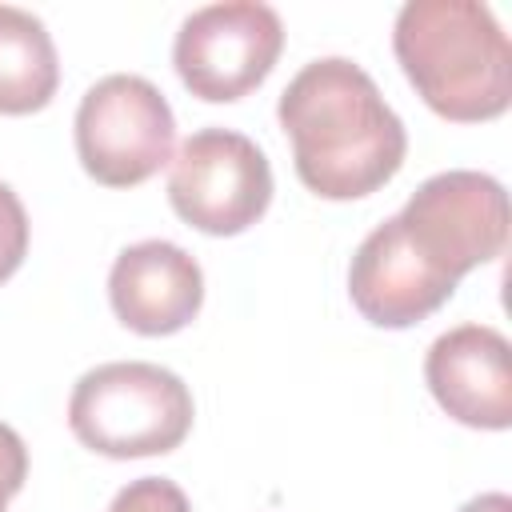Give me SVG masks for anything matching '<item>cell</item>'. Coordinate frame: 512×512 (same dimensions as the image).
I'll return each mask as SVG.
<instances>
[{
    "instance_id": "obj_7",
    "label": "cell",
    "mask_w": 512,
    "mask_h": 512,
    "mask_svg": "<svg viewBox=\"0 0 512 512\" xmlns=\"http://www.w3.org/2000/svg\"><path fill=\"white\" fill-rule=\"evenodd\" d=\"M412 248L456 284L508 244V192L496 176L448 168L428 176L396 212Z\"/></svg>"
},
{
    "instance_id": "obj_12",
    "label": "cell",
    "mask_w": 512,
    "mask_h": 512,
    "mask_svg": "<svg viewBox=\"0 0 512 512\" xmlns=\"http://www.w3.org/2000/svg\"><path fill=\"white\" fill-rule=\"evenodd\" d=\"M108 512H192V504H188V496H184V488L176 480H168V476H140V480L124 484L112 496Z\"/></svg>"
},
{
    "instance_id": "obj_11",
    "label": "cell",
    "mask_w": 512,
    "mask_h": 512,
    "mask_svg": "<svg viewBox=\"0 0 512 512\" xmlns=\"http://www.w3.org/2000/svg\"><path fill=\"white\" fill-rule=\"evenodd\" d=\"M60 88V56L40 16L0 4V116H32Z\"/></svg>"
},
{
    "instance_id": "obj_8",
    "label": "cell",
    "mask_w": 512,
    "mask_h": 512,
    "mask_svg": "<svg viewBox=\"0 0 512 512\" xmlns=\"http://www.w3.org/2000/svg\"><path fill=\"white\" fill-rule=\"evenodd\" d=\"M452 292L456 280L412 248L396 216L376 224L348 264L352 308L376 328H412L440 312Z\"/></svg>"
},
{
    "instance_id": "obj_9",
    "label": "cell",
    "mask_w": 512,
    "mask_h": 512,
    "mask_svg": "<svg viewBox=\"0 0 512 512\" xmlns=\"http://www.w3.org/2000/svg\"><path fill=\"white\" fill-rule=\"evenodd\" d=\"M432 400L464 428L504 432L512 424V348L492 324H460L424 356Z\"/></svg>"
},
{
    "instance_id": "obj_14",
    "label": "cell",
    "mask_w": 512,
    "mask_h": 512,
    "mask_svg": "<svg viewBox=\"0 0 512 512\" xmlns=\"http://www.w3.org/2000/svg\"><path fill=\"white\" fill-rule=\"evenodd\" d=\"M460 512H512V496L508 492H480Z\"/></svg>"
},
{
    "instance_id": "obj_10",
    "label": "cell",
    "mask_w": 512,
    "mask_h": 512,
    "mask_svg": "<svg viewBox=\"0 0 512 512\" xmlns=\"http://www.w3.org/2000/svg\"><path fill=\"white\" fill-rule=\"evenodd\" d=\"M108 304L124 328L140 336H172L196 320L204 304V272L180 244L140 240L112 260Z\"/></svg>"
},
{
    "instance_id": "obj_6",
    "label": "cell",
    "mask_w": 512,
    "mask_h": 512,
    "mask_svg": "<svg viewBox=\"0 0 512 512\" xmlns=\"http://www.w3.org/2000/svg\"><path fill=\"white\" fill-rule=\"evenodd\" d=\"M284 52V24L260 0H224L184 16L172 40L180 84L208 104H232L256 92Z\"/></svg>"
},
{
    "instance_id": "obj_15",
    "label": "cell",
    "mask_w": 512,
    "mask_h": 512,
    "mask_svg": "<svg viewBox=\"0 0 512 512\" xmlns=\"http://www.w3.org/2000/svg\"><path fill=\"white\" fill-rule=\"evenodd\" d=\"M4 504H8V500H0V512H4Z\"/></svg>"
},
{
    "instance_id": "obj_5",
    "label": "cell",
    "mask_w": 512,
    "mask_h": 512,
    "mask_svg": "<svg viewBox=\"0 0 512 512\" xmlns=\"http://www.w3.org/2000/svg\"><path fill=\"white\" fill-rule=\"evenodd\" d=\"M168 204L204 236H240L272 204V164L252 136L200 128L172 156Z\"/></svg>"
},
{
    "instance_id": "obj_1",
    "label": "cell",
    "mask_w": 512,
    "mask_h": 512,
    "mask_svg": "<svg viewBox=\"0 0 512 512\" xmlns=\"http://www.w3.org/2000/svg\"><path fill=\"white\" fill-rule=\"evenodd\" d=\"M276 120L292 140L300 184L320 200L372 196L400 172L408 152L404 120L376 80L344 56L304 64L280 92Z\"/></svg>"
},
{
    "instance_id": "obj_2",
    "label": "cell",
    "mask_w": 512,
    "mask_h": 512,
    "mask_svg": "<svg viewBox=\"0 0 512 512\" xmlns=\"http://www.w3.org/2000/svg\"><path fill=\"white\" fill-rule=\"evenodd\" d=\"M392 52L416 96L452 124H484L512 104V44L480 0H408Z\"/></svg>"
},
{
    "instance_id": "obj_4",
    "label": "cell",
    "mask_w": 512,
    "mask_h": 512,
    "mask_svg": "<svg viewBox=\"0 0 512 512\" xmlns=\"http://www.w3.org/2000/svg\"><path fill=\"white\" fill-rule=\"evenodd\" d=\"M72 136L80 168L96 184L136 188L172 164L176 116L152 80L136 72H112L80 96Z\"/></svg>"
},
{
    "instance_id": "obj_13",
    "label": "cell",
    "mask_w": 512,
    "mask_h": 512,
    "mask_svg": "<svg viewBox=\"0 0 512 512\" xmlns=\"http://www.w3.org/2000/svg\"><path fill=\"white\" fill-rule=\"evenodd\" d=\"M28 256V212L20 196L0 180V284L20 272Z\"/></svg>"
},
{
    "instance_id": "obj_3",
    "label": "cell",
    "mask_w": 512,
    "mask_h": 512,
    "mask_svg": "<svg viewBox=\"0 0 512 512\" xmlns=\"http://www.w3.org/2000/svg\"><path fill=\"white\" fill-rule=\"evenodd\" d=\"M188 384L148 360H112L88 368L68 396L72 436L108 460L164 456L192 432Z\"/></svg>"
}]
</instances>
